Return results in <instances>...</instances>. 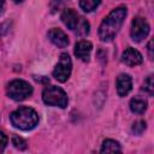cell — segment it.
Here are the masks:
<instances>
[{
  "label": "cell",
  "mask_w": 154,
  "mask_h": 154,
  "mask_svg": "<svg viewBox=\"0 0 154 154\" xmlns=\"http://www.w3.org/2000/svg\"><path fill=\"white\" fill-rule=\"evenodd\" d=\"M126 7L119 6L114 10H112L102 20L99 28V37L101 41L107 42L114 38V36L118 34L119 29L122 28L124 19L126 17Z\"/></svg>",
  "instance_id": "1"
},
{
  "label": "cell",
  "mask_w": 154,
  "mask_h": 154,
  "mask_svg": "<svg viewBox=\"0 0 154 154\" xmlns=\"http://www.w3.org/2000/svg\"><path fill=\"white\" fill-rule=\"evenodd\" d=\"M11 123L14 128L24 131L32 130L38 124V114L31 107L22 106L13 111L10 116Z\"/></svg>",
  "instance_id": "2"
},
{
  "label": "cell",
  "mask_w": 154,
  "mask_h": 154,
  "mask_svg": "<svg viewBox=\"0 0 154 154\" xmlns=\"http://www.w3.org/2000/svg\"><path fill=\"white\" fill-rule=\"evenodd\" d=\"M42 100L48 106H55L60 108H65L69 103V99L66 93L55 85L46 87L42 91Z\"/></svg>",
  "instance_id": "3"
},
{
  "label": "cell",
  "mask_w": 154,
  "mask_h": 154,
  "mask_svg": "<svg viewBox=\"0 0 154 154\" xmlns=\"http://www.w3.org/2000/svg\"><path fill=\"white\" fill-rule=\"evenodd\" d=\"M32 94V87L23 79H13L7 85V95L12 100L23 101Z\"/></svg>",
  "instance_id": "4"
},
{
  "label": "cell",
  "mask_w": 154,
  "mask_h": 154,
  "mask_svg": "<svg viewBox=\"0 0 154 154\" xmlns=\"http://www.w3.org/2000/svg\"><path fill=\"white\" fill-rule=\"evenodd\" d=\"M71 70H72V61L71 58L67 53H63L59 58L58 64L55 65L54 70H53V77L58 81V82H66L71 75Z\"/></svg>",
  "instance_id": "5"
},
{
  "label": "cell",
  "mask_w": 154,
  "mask_h": 154,
  "mask_svg": "<svg viewBox=\"0 0 154 154\" xmlns=\"http://www.w3.org/2000/svg\"><path fill=\"white\" fill-rule=\"evenodd\" d=\"M149 30H150V26L144 18H142V17L134 18V20L131 23V29H130V35H131L132 41L141 42L143 38H146L148 36Z\"/></svg>",
  "instance_id": "6"
},
{
  "label": "cell",
  "mask_w": 154,
  "mask_h": 154,
  "mask_svg": "<svg viewBox=\"0 0 154 154\" xmlns=\"http://www.w3.org/2000/svg\"><path fill=\"white\" fill-rule=\"evenodd\" d=\"M122 61L128 66H137L143 61V57L137 49L129 47L123 52Z\"/></svg>",
  "instance_id": "7"
},
{
  "label": "cell",
  "mask_w": 154,
  "mask_h": 154,
  "mask_svg": "<svg viewBox=\"0 0 154 154\" xmlns=\"http://www.w3.org/2000/svg\"><path fill=\"white\" fill-rule=\"evenodd\" d=\"M116 87H117V93L119 96L124 97L126 96L131 89H132V79L128 73H122L117 77L116 81Z\"/></svg>",
  "instance_id": "8"
},
{
  "label": "cell",
  "mask_w": 154,
  "mask_h": 154,
  "mask_svg": "<svg viewBox=\"0 0 154 154\" xmlns=\"http://www.w3.org/2000/svg\"><path fill=\"white\" fill-rule=\"evenodd\" d=\"M91 51H93V45L87 40H81L75 46V55L82 61L89 60Z\"/></svg>",
  "instance_id": "9"
},
{
  "label": "cell",
  "mask_w": 154,
  "mask_h": 154,
  "mask_svg": "<svg viewBox=\"0 0 154 154\" xmlns=\"http://www.w3.org/2000/svg\"><path fill=\"white\" fill-rule=\"evenodd\" d=\"M48 38L51 40V42L53 45H55L57 47H60V48H64L69 45L67 35L61 29H58V28H53L48 31Z\"/></svg>",
  "instance_id": "10"
},
{
  "label": "cell",
  "mask_w": 154,
  "mask_h": 154,
  "mask_svg": "<svg viewBox=\"0 0 154 154\" xmlns=\"http://www.w3.org/2000/svg\"><path fill=\"white\" fill-rule=\"evenodd\" d=\"M79 18L81 17L78 16V13L75 10H72V8H66L61 13V20H63V23L70 30H72V31H75V29H76V26H77V24L79 22Z\"/></svg>",
  "instance_id": "11"
},
{
  "label": "cell",
  "mask_w": 154,
  "mask_h": 154,
  "mask_svg": "<svg viewBox=\"0 0 154 154\" xmlns=\"http://www.w3.org/2000/svg\"><path fill=\"white\" fill-rule=\"evenodd\" d=\"M147 106H148L147 101L144 99H142V97H134L130 101V109H131V112L137 113V114L144 113L146 109H147Z\"/></svg>",
  "instance_id": "12"
},
{
  "label": "cell",
  "mask_w": 154,
  "mask_h": 154,
  "mask_svg": "<svg viewBox=\"0 0 154 154\" xmlns=\"http://www.w3.org/2000/svg\"><path fill=\"white\" fill-rule=\"evenodd\" d=\"M101 153H119L122 152V148H120V144L114 141V140H105L102 142V147H101Z\"/></svg>",
  "instance_id": "13"
},
{
  "label": "cell",
  "mask_w": 154,
  "mask_h": 154,
  "mask_svg": "<svg viewBox=\"0 0 154 154\" xmlns=\"http://www.w3.org/2000/svg\"><path fill=\"white\" fill-rule=\"evenodd\" d=\"M89 31H90L89 23L87 22V19H84L83 17H81L79 18V22H78V24H77V26L75 29V32L77 35H79V36H85V35L89 34Z\"/></svg>",
  "instance_id": "14"
},
{
  "label": "cell",
  "mask_w": 154,
  "mask_h": 154,
  "mask_svg": "<svg viewBox=\"0 0 154 154\" xmlns=\"http://www.w3.org/2000/svg\"><path fill=\"white\" fill-rule=\"evenodd\" d=\"M101 0H79V6L84 12H91L96 10Z\"/></svg>",
  "instance_id": "15"
},
{
  "label": "cell",
  "mask_w": 154,
  "mask_h": 154,
  "mask_svg": "<svg viewBox=\"0 0 154 154\" xmlns=\"http://www.w3.org/2000/svg\"><path fill=\"white\" fill-rule=\"evenodd\" d=\"M146 128H147V123L144 120H137L132 125V132L135 135H141L146 130Z\"/></svg>",
  "instance_id": "16"
},
{
  "label": "cell",
  "mask_w": 154,
  "mask_h": 154,
  "mask_svg": "<svg viewBox=\"0 0 154 154\" xmlns=\"http://www.w3.org/2000/svg\"><path fill=\"white\" fill-rule=\"evenodd\" d=\"M142 90L147 91L149 95L153 94V91H154V83H153V77H152V76H148V77L144 79L143 85H142Z\"/></svg>",
  "instance_id": "17"
},
{
  "label": "cell",
  "mask_w": 154,
  "mask_h": 154,
  "mask_svg": "<svg viewBox=\"0 0 154 154\" xmlns=\"http://www.w3.org/2000/svg\"><path fill=\"white\" fill-rule=\"evenodd\" d=\"M67 1H70V0H51V2H49V8H51V11L54 13V12L59 11L61 7H64Z\"/></svg>",
  "instance_id": "18"
},
{
  "label": "cell",
  "mask_w": 154,
  "mask_h": 154,
  "mask_svg": "<svg viewBox=\"0 0 154 154\" xmlns=\"http://www.w3.org/2000/svg\"><path fill=\"white\" fill-rule=\"evenodd\" d=\"M12 144H13L17 149H19V150H23V149L26 148V142H25L22 137L17 136V135H14V136L12 137Z\"/></svg>",
  "instance_id": "19"
},
{
  "label": "cell",
  "mask_w": 154,
  "mask_h": 154,
  "mask_svg": "<svg viewBox=\"0 0 154 154\" xmlns=\"http://www.w3.org/2000/svg\"><path fill=\"white\" fill-rule=\"evenodd\" d=\"M6 144H7V137L2 131H0V153L4 152Z\"/></svg>",
  "instance_id": "20"
},
{
  "label": "cell",
  "mask_w": 154,
  "mask_h": 154,
  "mask_svg": "<svg viewBox=\"0 0 154 154\" xmlns=\"http://www.w3.org/2000/svg\"><path fill=\"white\" fill-rule=\"evenodd\" d=\"M152 45H153V40H150L149 43H148V52H149V57H150V58L153 57V48H152Z\"/></svg>",
  "instance_id": "21"
},
{
  "label": "cell",
  "mask_w": 154,
  "mask_h": 154,
  "mask_svg": "<svg viewBox=\"0 0 154 154\" xmlns=\"http://www.w3.org/2000/svg\"><path fill=\"white\" fill-rule=\"evenodd\" d=\"M4 6H5V0H0V12L2 11Z\"/></svg>",
  "instance_id": "22"
},
{
  "label": "cell",
  "mask_w": 154,
  "mask_h": 154,
  "mask_svg": "<svg viewBox=\"0 0 154 154\" xmlns=\"http://www.w3.org/2000/svg\"><path fill=\"white\" fill-rule=\"evenodd\" d=\"M13 1H14V2H22L23 0H13Z\"/></svg>",
  "instance_id": "23"
}]
</instances>
